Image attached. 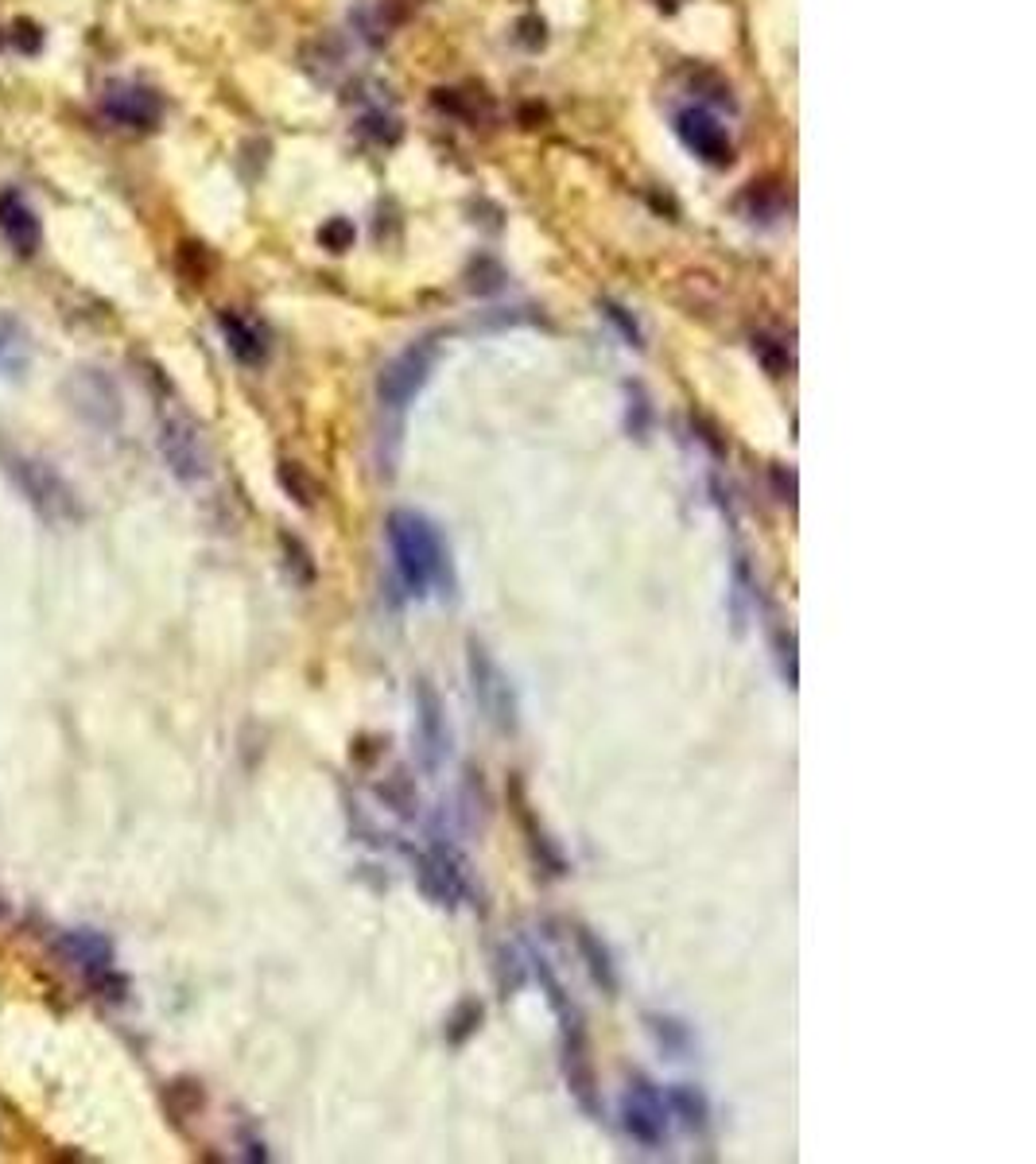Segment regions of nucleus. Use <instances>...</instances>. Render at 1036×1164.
<instances>
[{
    "instance_id": "f257e3e1",
    "label": "nucleus",
    "mask_w": 1036,
    "mask_h": 1164,
    "mask_svg": "<svg viewBox=\"0 0 1036 1164\" xmlns=\"http://www.w3.org/2000/svg\"><path fill=\"white\" fill-rule=\"evenodd\" d=\"M388 543L397 559V574L412 598L428 594H454V563L443 532L423 512L393 509L388 512Z\"/></svg>"
},
{
    "instance_id": "f03ea898",
    "label": "nucleus",
    "mask_w": 1036,
    "mask_h": 1164,
    "mask_svg": "<svg viewBox=\"0 0 1036 1164\" xmlns=\"http://www.w3.org/2000/svg\"><path fill=\"white\" fill-rule=\"evenodd\" d=\"M0 463H4V474L12 478V485L24 494V501H28L48 525H59V528L79 525L82 516H86L79 494H74V485H70L51 463L32 459V454H17V450H4Z\"/></svg>"
},
{
    "instance_id": "7ed1b4c3",
    "label": "nucleus",
    "mask_w": 1036,
    "mask_h": 1164,
    "mask_svg": "<svg viewBox=\"0 0 1036 1164\" xmlns=\"http://www.w3.org/2000/svg\"><path fill=\"white\" fill-rule=\"evenodd\" d=\"M156 443H160V454H163V463H167V470H171L183 485H194V481H202L210 474V447H207V439H202V428H198L183 408H176V404L163 408Z\"/></svg>"
},
{
    "instance_id": "20e7f679",
    "label": "nucleus",
    "mask_w": 1036,
    "mask_h": 1164,
    "mask_svg": "<svg viewBox=\"0 0 1036 1164\" xmlns=\"http://www.w3.org/2000/svg\"><path fill=\"white\" fill-rule=\"evenodd\" d=\"M466 671H470V687H474V699L485 711V718L494 722L501 734H512L516 722H521V706H516V691H512L509 675L501 671L490 649L481 640H470L466 644Z\"/></svg>"
},
{
    "instance_id": "39448f33",
    "label": "nucleus",
    "mask_w": 1036,
    "mask_h": 1164,
    "mask_svg": "<svg viewBox=\"0 0 1036 1164\" xmlns=\"http://www.w3.org/2000/svg\"><path fill=\"white\" fill-rule=\"evenodd\" d=\"M435 361H439V346H435L431 338H423V342L408 346L404 353H397V357L381 369V377H377V400H381L384 412H397V415L404 412V408L423 392V384L431 381Z\"/></svg>"
},
{
    "instance_id": "423d86ee",
    "label": "nucleus",
    "mask_w": 1036,
    "mask_h": 1164,
    "mask_svg": "<svg viewBox=\"0 0 1036 1164\" xmlns=\"http://www.w3.org/2000/svg\"><path fill=\"white\" fill-rule=\"evenodd\" d=\"M622 1126L645 1149H660L668 1141V1102L645 1075H633V1083L625 1091Z\"/></svg>"
},
{
    "instance_id": "0eeeda50",
    "label": "nucleus",
    "mask_w": 1036,
    "mask_h": 1164,
    "mask_svg": "<svg viewBox=\"0 0 1036 1164\" xmlns=\"http://www.w3.org/2000/svg\"><path fill=\"white\" fill-rule=\"evenodd\" d=\"M66 400H70V408L86 419V423H94V428H113L117 419H121V397H117V384L101 373V369H79V373H70L63 384Z\"/></svg>"
},
{
    "instance_id": "6e6552de",
    "label": "nucleus",
    "mask_w": 1036,
    "mask_h": 1164,
    "mask_svg": "<svg viewBox=\"0 0 1036 1164\" xmlns=\"http://www.w3.org/2000/svg\"><path fill=\"white\" fill-rule=\"evenodd\" d=\"M101 113L109 117L113 125L152 132V128L160 125V97L152 94V90H144V86L113 82L109 90L101 94Z\"/></svg>"
},
{
    "instance_id": "1a4fd4ad",
    "label": "nucleus",
    "mask_w": 1036,
    "mask_h": 1164,
    "mask_svg": "<svg viewBox=\"0 0 1036 1164\" xmlns=\"http://www.w3.org/2000/svg\"><path fill=\"white\" fill-rule=\"evenodd\" d=\"M676 132H680V140H684L699 160L711 163V167H726V163L733 160V144H730V136H726V128L718 125L707 109H684L676 117Z\"/></svg>"
},
{
    "instance_id": "9d476101",
    "label": "nucleus",
    "mask_w": 1036,
    "mask_h": 1164,
    "mask_svg": "<svg viewBox=\"0 0 1036 1164\" xmlns=\"http://www.w3.org/2000/svg\"><path fill=\"white\" fill-rule=\"evenodd\" d=\"M415 726H419V742H423V761H428V768H439L450 753V730L443 699L435 695V687L428 680L415 684Z\"/></svg>"
},
{
    "instance_id": "9b49d317",
    "label": "nucleus",
    "mask_w": 1036,
    "mask_h": 1164,
    "mask_svg": "<svg viewBox=\"0 0 1036 1164\" xmlns=\"http://www.w3.org/2000/svg\"><path fill=\"white\" fill-rule=\"evenodd\" d=\"M55 955L66 958V967L82 971L86 978L97 971H109L113 967V943L109 936L101 932H90V927H74V932H63L55 940Z\"/></svg>"
},
{
    "instance_id": "f8f14e48",
    "label": "nucleus",
    "mask_w": 1036,
    "mask_h": 1164,
    "mask_svg": "<svg viewBox=\"0 0 1036 1164\" xmlns=\"http://www.w3.org/2000/svg\"><path fill=\"white\" fill-rule=\"evenodd\" d=\"M0 229H4V238L12 241V249L17 253H35L39 249V218H35V210L20 198L17 191H4L0 194Z\"/></svg>"
},
{
    "instance_id": "ddd939ff",
    "label": "nucleus",
    "mask_w": 1036,
    "mask_h": 1164,
    "mask_svg": "<svg viewBox=\"0 0 1036 1164\" xmlns=\"http://www.w3.org/2000/svg\"><path fill=\"white\" fill-rule=\"evenodd\" d=\"M218 326H222L229 353L238 357L241 366H264V357H269V342H264V335L256 331L253 322L241 319L238 311H222V315H218Z\"/></svg>"
},
{
    "instance_id": "4468645a",
    "label": "nucleus",
    "mask_w": 1036,
    "mask_h": 1164,
    "mask_svg": "<svg viewBox=\"0 0 1036 1164\" xmlns=\"http://www.w3.org/2000/svg\"><path fill=\"white\" fill-rule=\"evenodd\" d=\"M574 943H578V955H583V963H587V974L594 978V986L602 989V994H618V963H614V955H609V947L590 927H574Z\"/></svg>"
},
{
    "instance_id": "2eb2a0df",
    "label": "nucleus",
    "mask_w": 1036,
    "mask_h": 1164,
    "mask_svg": "<svg viewBox=\"0 0 1036 1164\" xmlns=\"http://www.w3.org/2000/svg\"><path fill=\"white\" fill-rule=\"evenodd\" d=\"M664 1102H668V1110L680 1118V1122H684L687 1130H699L702 1133L707 1126H711V1099L702 1095L699 1087H691V1083L668 1087Z\"/></svg>"
},
{
    "instance_id": "dca6fc26",
    "label": "nucleus",
    "mask_w": 1036,
    "mask_h": 1164,
    "mask_svg": "<svg viewBox=\"0 0 1036 1164\" xmlns=\"http://www.w3.org/2000/svg\"><path fill=\"white\" fill-rule=\"evenodd\" d=\"M415 861V878H419V889L428 893L431 905H439V909H454V905H463V896H459V889L450 885V878L439 870V861L431 858V854H412Z\"/></svg>"
},
{
    "instance_id": "f3484780",
    "label": "nucleus",
    "mask_w": 1036,
    "mask_h": 1164,
    "mask_svg": "<svg viewBox=\"0 0 1036 1164\" xmlns=\"http://www.w3.org/2000/svg\"><path fill=\"white\" fill-rule=\"evenodd\" d=\"M276 481H280V490H284L300 509H315L319 505V481L311 478V470H307L304 463H291V459H284V463L276 466Z\"/></svg>"
},
{
    "instance_id": "a211bd4d",
    "label": "nucleus",
    "mask_w": 1036,
    "mask_h": 1164,
    "mask_svg": "<svg viewBox=\"0 0 1036 1164\" xmlns=\"http://www.w3.org/2000/svg\"><path fill=\"white\" fill-rule=\"evenodd\" d=\"M645 1025H649V1033L656 1037V1044H660L664 1052L676 1056V1060H684V1056L691 1052V1029H687L684 1021L664 1017V1013H649Z\"/></svg>"
},
{
    "instance_id": "6ab92c4d",
    "label": "nucleus",
    "mask_w": 1036,
    "mask_h": 1164,
    "mask_svg": "<svg viewBox=\"0 0 1036 1164\" xmlns=\"http://www.w3.org/2000/svg\"><path fill=\"white\" fill-rule=\"evenodd\" d=\"M280 547H284V567L287 574H291V583L295 587H311L315 578H319V567H315V559H311V552H307V543L300 540V536H280Z\"/></svg>"
},
{
    "instance_id": "aec40b11",
    "label": "nucleus",
    "mask_w": 1036,
    "mask_h": 1164,
    "mask_svg": "<svg viewBox=\"0 0 1036 1164\" xmlns=\"http://www.w3.org/2000/svg\"><path fill=\"white\" fill-rule=\"evenodd\" d=\"M163 1102H167V1110L176 1118H194L202 1110L207 1095H202V1087L194 1083V1079H176V1083L163 1091Z\"/></svg>"
},
{
    "instance_id": "412c9836",
    "label": "nucleus",
    "mask_w": 1036,
    "mask_h": 1164,
    "mask_svg": "<svg viewBox=\"0 0 1036 1164\" xmlns=\"http://www.w3.org/2000/svg\"><path fill=\"white\" fill-rule=\"evenodd\" d=\"M528 982V963L521 958V951H512V947H501L497 951V986H501V994L509 998V994H521Z\"/></svg>"
},
{
    "instance_id": "4be33fe9",
    "label": "nucleus",
    "mask_w": 1036,
    "mask_h": 1164,
    "mask_svg": "<svg viewBox=\"0 0 1036 1164\" xmlns=\"http://www.w3.org/2000/svg\"><path fill=\"white\" fill-rule=\"evenodd\" d=\"M742 207H750L753 218H777L784 210V191L777 183H753L742 198Z\"/></svg>"
},
{
    "instance_id": "5701e85b",
    "label": "nucleus",
    "mask_w": 1036,
    "mask_h": 1164,
    "mask_svg": "<svg viewBox=\"0 0 1036 1164\" xmlns=\"http://www.w3.org/2000/svg\"><path fill=\"white\" fill-rule=\"evenodd\" d=\"M481 1013H485V1009H481V1002H463V1005H459V1009L450 1013V1021H447V1040H450V1044H466V1040L474 1037V1033H478V1025H481Z\"/></svg>"
},
{
    "instance_id": "b1692460",
    "label": "nucleus",
    "mask_w": 1036,
    "mask_h": 1164,
    "mask_svg": "<svg viewBox=\"0 0 1036 1164\" xmlns=\"http://www.w3.org/2000/svg\"><path fill=\"white\" fill-rule=\"evenodd\" d=\"M753 353L761 357V366H765L773 377H784V373L792 369V353H788V346H784V342H777V338L757 335V338H753Z\"/></svg>"
},
{
    "instance_id": "393cba45",
    "label": "nucleus",
    "mask_w": 1036,
    "mask_h": 1164,
    "mask_svg": "<svg viewBox=\"0 0 1036 1164\" xmlns=\"http://www.w3.org/2000/svg\"><path fill=\"white\" fill-rule=\"evenodd\" d=\"M381 799L384 804H393V812L404 815V819H412L415 815V792L408 788V781L404 777H393V781L381 784Z\"/></svg>"
},
{
    "instance_id": "a878e982",
    "label": "nucleus",
    "mask_w": 1036,
    "mask_h": 1164,
    "mask_svg": "<svg viewBox=\"0 0 1036 1164\" xmlns=\"http://www.w3.org/2000/svg\"><path fill=\"white\" fill-rule=\"evenodd\" d=\"M353 222H346V218H331V222L319 229V245L322 249H331V253H346V249H353Z\"/></svg>"
},
{
    "instance_id": "bb28decb",
    "label": "nucleus",
    "mask_w": 1036,
    "mask_h": 1164,
    "mask_svg": "<svg viewBox=\"0 0 1036 1164\" xmlns=\"http://www.w3.org/2000/svg\"><path fill=\"white\" fill-rule=\"evenodd\" d=\"M501 280H505V272H501V264L497 260H490V256H481L478 264L470 269V291H478V295H490V291H497L501 287Z\"/></svg>"
},
{
    "instance_id": "cd10ccee",
    "label": "nucleus",
    "mask_w": 1036,
    "mask_h": 1164,
    "mask_svg": "<svg viewBox=\"0 0 1036 1164\" xmlns=\"http://www.w3.org/2000/svg\"><path fill=\"white\" fill-rule=\"evenodd\" d=\"M90 986H94L97 994L105 998V1002H125V998H128V978H125V974H117L113 967H109V971L90 974Z\"/></svg>"
},
{
    "instance_id": "c85d7f7f",
    "label": "nucleus",
    "mask_w": 1036,
    "mask_h": 1164,
    "mask_svg": "<svg viewBox=\"0 0 1036 1164\" xmlns=\"http://www.w3.org/2000/svg\"><path fill=\"white\" fill-rule=\"evenodd\" d=\"M602 311H606V319L614 322L618 331H622V338H625V342H629V346H640V326H637V319H633V315H629V311H625L622 304H614V300H606V304H602Z\"/></svg>"
},
{
    "instance_id": "c756f323",
    "label": "nucleus",
    "mask_w": 1036,
    "mask_h": 1164,
    "mask_svg": "<svg viewBox=\"0 0 1036 1164\" xmlns=\"http://www.w3.org/2000/svg\"><path fill=\"white\" fill-rule=\"evenodd\" d=\"M777 649H781V671H784V684H788V687H799L796 637H792V633H781V637H777Z\"/></svg>"
},
{
    "instance_id": "7c9ffc66",
    "label": "nucleus",
    "mask_w": 1036,
    "mask_h": 1164,
    "mask_svg": "<svg viewBox=\"0 0 1036 1164\" xmlns=\"http://www.w3.org/2000/svg\"><path fill=\"white\" fill-rule=\"evenodd\" d=\"M699 90H707L702 97H711V101H718V105H730V86L718 78V74H711V70H702L699 78Z\"/></svg>"
},
{
    "instance_id": "2f4dec72",
    "label": "nucleus",
    "mask_w": 1036,
    "mask_h": 1164,
    "mask_svg": "<svg viewBox=\"0 0 1036 1164\" xmlns=\"http://www.w3.org/2000/svg\"><path fill=\"white\" fill-rule=\"evenodd\" d=\"M773 485H777V494H781L784 505H796V474H792V470L773 466Z\"/></svg>"
},
{
    "instance_id": "473e14b6",
    "label": "nucleus",
    "mask_w": 1036,
    "mask_h": 1164,
    "mask_svg": "<svg viewBox=\"0 0 1036 1164\" xmlns=\"http://www.w3.org/2000/svg\"><path fill=\"white\" fill-rule=\"evenodd\" d=\"M362 128H366L373 140H397V125H393V117H381V113L366 117V125Z\"/></svg>"
},
{
    "instance_id": "72a5a7b5",
    "label": "nucleus",
    "mask_w": 1036,
    "mask_h": 1164,
    "mask_svg": "<svg viewBox=\"0 0 1036 1164\" xmlns=\"http://www.w3.org/2000/svg\"><path fill=\"white\" fill-rule=\"evenodd\" d=\"M17 48L28 55V51H39L43 48V35H39V28L35 24H28V20H20L17 24Z\"/></svg>"
},
{
    "instance_id": "f704fd0d",
    "label": "nucleus",
    "mask_w": 1036,
    "mask_h": 1164,
    "mask_svg": "<svg viewBox=\"0 0 1036 1164\" xmlns=\"http://www.w3.org/2000/svg\"><path fill=\"white\" fill-rule=\"evenodd\" d=\"M521 43H528V48H540L543 43V24L536 17L521 20Z\"/></svg>"
},
{
    "instance_id": "c9c22d12",
    "label": "nucleus",
    "mask_w": 1036,
    "mask_h": 1164,
    "mask_svg": "<svg viewBox=\"0 0 1036 1164\" xmlns=\"http://www.w3.org/2000/svg\"><path fill=\"white\" fill-rule=\"evenodd\" d=\"M656 4H660V8H668V12H676V8H680V0H656Z\"/></svg>"
}]
</instances>
